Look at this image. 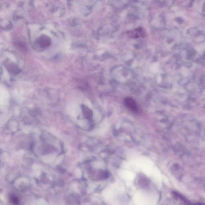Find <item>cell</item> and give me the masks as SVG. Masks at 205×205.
Segmentation results:
<instances>
[{
	"instance_id": "cell-4",
	"label": "cell",
	"mask_w": 205,
	"mask_h": 205,
	"mask_svg": "<svg viewBox=\"0 0 205 205\" xmlns=\"http://www.w3.org/2000/svg\"><path fill=\"white\" fill-rule=\"evenodd\" d=\"M13 27V24L7 19H0V28L5 30H10Z\"/></svg>"
},
{
	"instance_id": "cell-1",
	"label": "cell",
	"mask_w": 205,
	"mask_h": 205,
	"mask_svg": "<svg viewBox=\"0 0 205 205\" xmlns=\"http://www.w3.org/2000/svg\"><path fill=\"white\" fill-rule=\"evenodd\" d=\"M51 41L50 37L46 35H41L36 41L35 45L41 50H45L51 45Z\"/></svg>"
},
{
	"instance_id": "cell-2",
	"label": "cell",
	"mask_w": 205,
	"mask_h": 205,
	"mask_svg": "<svg viewBox=\"0 0 205 205\" xmlns=\"http://www.w3.org/2000/svg\"><path fill=\"white\" fill-rule=\"evenodd\" d=\"M128 36L131 38L137 39L144 37L146 36L145 30L141 27H137L134 30L130 31L128 32Z\"/></svg>"
},
{
	"instance_id": "cell-6",
	"label": "cell",
	"mask_w": 205,
	"mask_h": 205,
	"mask_svg": "<svg viewBox=\"0 0 205 205\" xmlns=\"http://www.w3.org/2000/svg\"><path fill=\"white\" fill-rule=\"evenodd\" d=\"M82 109L84 115L86 117L89 119L92 117L93 113H92V111L91 109L88 108V107H86L84 105H83L82 107Z\"/></svg>"
},
{
	"instance_id": "cell-5",
	"label": "cell",
	"mask_w": 205,
	"mask_h": 205,
	"mask_svg": "<svg viewBox=\"0 0 205 205\" xmlns=\"http://www.w3.org/2000/svg\"><path fill=\"white\" fill-rule=\"evenodd\" d=\"M125 103L127 106L133 111H136L138 110L136 102L133 99L130 98H127L125 100Z\"/></svg>"
},
{
	"instance_id": "cell-3",
	"label": "cell",
	"mask_w": 205,
	"mask_h": 205,
	"mask_svg": "<svg viewBox=\"0 0 205 205\" xmlns=\"http://www.w3.org/2000/svg\"><path fill=\"white\" fill-rule=\"evenodd\" d=\"M5 66L8 71L13 74H17L20 72V69L16 64L10 61H6Z\"/></svg>"
},
{
	"instance_id": "cell-7",
	"label": "cell",
	"mask_w": 205,
	"mask_h": 205,
	"mask_svg": "<svg viewBox=\"0 0 205 205\" xmlns=\"http://www.w3.org/2000/svg\"><path fill=\"white\" fill-rule=\"evenodd\" d=\"M11 202L13 203L14 204L17 205L18 204V199L16 197L13 196L11 197Z\"/></svg>"
}]
</instances>
